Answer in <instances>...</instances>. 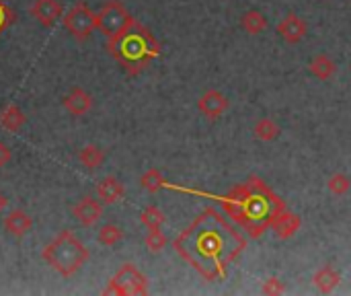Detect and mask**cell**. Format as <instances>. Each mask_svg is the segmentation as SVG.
<instances>
[{
    "label": "cell",
    "instance_id": "22",
    "mask_svg": "<svg viewBox=\"0 0 351 296\" xmlns=\"http://www.w3.org/2000/svg\"><path fill=\"white\" fill-rule=\"evenodd\" d=\"M167 216L165 212L158 208V206H146L140 214V223L148 229V231H154V229H162Z\"/></svg>",
    "mask_w": 351,
    "mask_h": 296
},
{
    "label": "cell",
    "instance_id": "16",
    "mask_svg": "<svg viewBox=\"0 0 351 296\" xmlns=\"http://www.w3.org/2000/svg\"><path fill=\"white\" fill-rule=\"evenodd\" d=\"M311 72H313V76L315 78H319V80H331L335 74H337V64H335V60L331 58V56H327V54H317L313 60H311Z\"/></svg>",
    "mask_w": 351,
    "mask_h": 296
},
{
    "label": "cell",
    "instance_id": "9",
    "mask_svg": "<svg viewBox=\"0 0 351 296\" xmlns=\"http://www.w3.org/2000/svg\"><path fill=\"white\" fill-rule=\"evenodd\" d=\"M230 107V101L224 93L216 91V89H210L206 91L199 101H197V109L204 117L208 119H218L220 115H224Z\"/></svg>",
    "mask_w": 351,
    "mask_h": 296
},
{
    "label": "cell",
    "instance_id": "2",
    "mask_svg": "<svg viewBox=\"0 0 351 296\" xmlns=\"http://www.w3.org/2000/svg\"><path fill=\"white\" fill-rule=\"evenodd\" d=\"M218 202L253 239H259L267 229H274L278 218L288 210L284 200L257 175L234 185L228 194L218 198Z\"/></svg>",
    "mask_w": 351,
    "mask_h": 296
},
{
    "label": "cell",
    "instance_id": "10",
    "mask_svg": "<svg viewBox=\"0 0 351 296\" xmlns=\"http://www.w3.org/2000/svg\"><path fill=\"white\" fill-rule=\"evenodd\" d=\"M72 216L76 218V223H80L82 227H93L101 220L103 216V206L90 198V196H84L82 200H78L72 208Z\"/></svg>",
    "mask_w": 351,
    "mask_h": 296
},
{
    "label": "cell",
    "instance_id": "3",
    "mask_svg": "<svg viewBox=\"0 0 351 296\" xmlns=\"http://www.w3.org/2000/svg\"><path fill=\"white\" fill-rule=\"evenodd\" d=\"M107 52L130 76H136L160 56V43L146 25L132 16L123 29L107 37Z\"/></svg>",
    "mask_w": 351,
    "mask_h": 296
},
{
    "label": "cell",
    "instance_id": "11",
    "mask_svg": "<svg viewBox=\"0 0 351 296\" xmlns=\"http://www.w3.org/2000/svg\"><path fill=\"white\" fill-rule=\"evenodd\" d=\"M64 109L70 113V115H74V117H82V115H86L90 109H93V97L84 91V89H80V87H74L66 97H64Z\"/></svg>",
    "mask_w": 351,
    "mask_h": 296
},
{
    "label": "cell",
    "instance_id": "5",
    "mask_svg": "<svg viewBox=\"0 0 351 296\" xmlns=\"http://www.w3.org/2000/svg\"><path fill=\"white\" fill-rule=\"evenodd\" d=\"M103 295L115 296H142L148 295V278L134 266V264H123L119 272L109 280L107 288Z\"/></svg>",
    "mask_w": 351,
    "mask_h": 296
},
{
    "label": "cell",
    "instance_id": "23",
    "mask_svg": "<svg viewBox=\"0 0 351 296\" xmlns=\"http://www.w3.org/2000/svg\"><path fill=\"white\" fill-rule=\"evenodd\" d=\"M167 179L162 177V173L158 171V169H148L142 177H140V185L146 190V192H150V194H156L158 190H162V187H167Z\"/></svg>",
    "mask_w": 351,
    "mask_h": 296
},
{
    "label": "cell",
    "instance_id": "26",
    "mask_svg": "<svg viewBox=\"0 0 351 296\" xmlns=\"http://www.w3.org/2000/svg\"><path fill=\"white\" fill-rule=\"evenodd\" d=\"M167 237L160 233V229H154V231H148L146 239H144V245L150 253H160L165 247H167Z\"/></svg>",
    "mask_w": 351,
    "mask_h": 296
},
{
    "label": "cell",
    "instance_id": "1",
    "mask_svg": "<svg viewBox=\"0 0 351 296\" xmlns=\"http://www.w3.org/2000/svg\"><path fill=\"white\" fill-rule=\"evenodd\" d=\"M173 247L204 280L218 282L226 278L228 268L243 253L247 241L218 210L206 208L175 239Z\"/></svg>",
    "mask_w": 351,
    "mask_h": 296
},
{
    "label": "cell",
    "instance_id": "25",
    "mask_svg": "<svg viewBox=\"0 0 351 296\" xmlns=\"http://www.w3.org/2000/svg\"><path fill=\"white\" fill-rule=\"evenodd\" d=\"M327 187H329V192L333 196H346L351 190V179L346 173H335V175L329 177Z\"/></svg>",
    "mask_w": 351,
    "mask_h": 296
},
{
    "label": "cell",
    "instance_id": "29",
    "mask_svg": "<svg viewBox=\"0 0 351 296\" xmlns=\"http://www.w3.org/2000/svg\"><path fill=\"white\" fill-rule=\"evenodd\" d=\"M10 159H12V152H10V148H8L4 142H0V167L8 165V163H10Z\"/></svg>",
    "mask_w": 351,
    "mask_h": 296
},
{
    "label": "cell",
    "instance_id": "12",
    "mask_svg": "<svg viewBox=\"0 0 351 296\" xmlns=\"http://www.w3.org/2000/svg\"><path fill=\"white\" fill-rule=\"evenodd\" d=\"M43 27L56 25V21L62 16V6L58 0H35L29 10Z\"/></svg>",
    "mask_w": 351,
    "mask_h": 296
},
{
    "label": "cell",
    "instance_id": "17",
    "mask_svg": "<svg viewBox=\"0 0 351 296\" xmlns=\"http://www.w3.org/2000/svg\"><path fill=\"white\" fill-rule=\"evenodd\" d=\"M300 227H302L300 216L294 214V212H290V210H286V212L278 218V223L274 225V231L278 233V237H280L282 241H288V239H292V237L300 231Z\"/></svg>",
    "mask_w": 351,
    "mask_h": 296
},
{
    "label": "cell",
    "instance_id": "28",
    "mask_svg": "<svg viewBox=\"0 0 351 296\" xmlns=\"http://www.w3.org/2000/svg\"><path fill=\"white\" fill-rule=\"evenodd\" d=\"M16 21V14H14V10L4 2V0H0V35L12 25Z\"/></svg>",
    "mask_w": 351,
    "mask_h": 296
},
{
    "label": "cell",
    "instance_id": "21",
    "mask_svg": "<svg viewBox=\"0 0 351 296\" xmlns=\"http://www.w3.org/2000/svg\"><path fill=\"white\" fill-rule=\"evenodd\" d=\"M78 161L82 163L84 169L95 171V169H99V167L105 163V152H103L99 146H95V144H86L84 148H80Z\"/></svg>",
    "mask_w": 351,
    "mask_h": 296
},
{
    "label": "cell",
    "instance_id": "19",
    "mask_svg": "<svg viewBox=\"0 0 351 296\" xmlns=\"http://www.w3.org/2000/svg\"><path fill=\"white\" fill-rule=\"evenodd\" d=\"M241 27L249 35H259V33H263L267 29V16L261 10H257V8L247 10L243 14V19H241Z\"/></svg>",
    "mask_w": 351,
    "mask_h": 296
},
{
    "label": "cell",
    "instance_id": "18",
    "mask_svg": "<svg viewBox=\"0 0 351 296\" xmlns=\"http://www.w3.org/2000/svg\"><path fill=\"white\" fill-rule=\"evenodd\" d=\"M27 117L21 111V107L16 103H8L0 109V126L8 132H19L25 126Z\"/></svg>",
    "mask_w": 351,
    "mask_h": 296
},
{
    "label": "cell",
    "instance_id": "13",
    "mask_svg": "<svg viewBox=\"0 0 351 296\" xmlns=\"http://www.w3.org/2000/svg\"><path fill=\"white\" fill-rule=\"evenodd\" d=\"M31 229H33V220H31V216H29L25 210H21V208L10 210V212L4 216V231H6L8 235L16 237V239L25 237Z\"/></svg>",
    "mask_w": 351,
    "mask_h": 296
},
{
    "label": "cell",
    "instance_id": "20",
    "mask_svg": "<svg viewBox=\"0 0 351 296\" xmlns=\"http://www.w3.org/2000/svg\"><path fill=\"white\" fill-rule=\"evenodd\" d=\"M253 134H255V138H259V140H263V142H271V140H276V138L282 134V128H280V124H278L276 119H271V117H261V119L255 122Z\"/></svg>",
    "mask_w": 351,
    "mask_h": 296
},
{
    "label": "cell",
    "instance_id": "14",
    "mask_svg": "<svg viewBox=\"0 0 351 296\" xmlns=\"http://www.w3.org/2000/svg\"><path fill=\"white\" fill-rule=\"evenodd\" d=\"M97 196L103 204H117L125 196V187L117 177L109 175L97 183Z\"/></svg>",
    "mask_w": 351,
    "mask_h": 296
},
{
    "label": "cell",
    "instance_id": "4",
    "mask_svg": "<svg viewBox=\"0 0 351 296\" xmlns=\"http://www.w3.org/2000/svg\"><path fill=\"white\" fill-rule=\"evenodd\" d=\"M88 249L72 231H62L41 251V260L64 278H72L88 262Z\"/></svg>",
    "mask_w": 351,
    "mask_h": 296
},
{
    "label": "cell",
    "instance_id": "7",
    "mask_svg": "<svg viewBox=\"0 0 351 296\" xmlns=\"http://www.w3.org/2000/svg\"><path fill=\"white\" fill-rule=\"evenodd\" d=\"M99 14V31H103L107 37L115 35L119 29L128 25L132 14L125 10V6L119 0H109L103 4V8L97 12Z\"/></svg>",
    "mask_w": 351,
    "mask_h": 296
},
{
    "label": "cell",
    "instance_id": "30",
    "mask_svg": "<svg viewBox=\"0 0 351 296\" xmlns=\"http://www.w3.org/2000/svg\"><path fill=\"white\" fill-rule=\"evenodd\" d=\"M6 206H8V200H6V196H4V194H0V214L6 210Z\"/></svg>",
    "mask_w": 351,
    "mask_h": 296
},
{
    "label": "cell",
    "instance_id": "27",
    "mask_svg": "<svg viewBox=\"0 0 351 296\" xmlns=\"http://www.w3.org/2000/svg\"><path fill=\"white\" fill-rule=\"evenodd\" d=\"M286 293V284L278 278V276H271V278H267L265 282H263V286H261V295L265 296H280Z\"/></svg>",
    "mask_w": 351,
    "mask_h": 296
},
{
    "label": "cell",
    "instance_id": "15",
    "mask_svg": "<svg viewBox=\"0 0 351 296\" xmlns=\"http://www.w3.org/2000/svg\"><path fill=\"white\" fill-rule=\"evenodd\" d=\"M313 282H315V286H317V291H319V293H323V295H331V293L339 286L341 276H339V272H337L333 266L325 264L321 270H317V272H315Z\"/></svg>",
    "mask_w": 351,
    "mask_h": 296
},
{
    "label": "cell",
    "instance_id": "24",
    "mask_svg": "<svg viewBox=\"0 0 351 296\" xmlns=\"http://www.w3.org/2000/svg\"><path fill=\"white\" fill-rule=\"evenodd\" d=\"M97 239H99V243L105 245V247H115V245L123 239V231H121V227H117V225H103V227L99 229V233H97Z\"/></svg>",
    "mask_w": 351,
    "mask_h": 296
},
{
    "label": "cell",
    "instance_id": "8",
    "mask_svg": "<svg viewBox=\"0 0 351 296\" xmlns=\"http://www.w3.org/2000/svg\"><path fill=\"white\" fill-rule=\"evenodd\" d=\"M306 33H308V25H306V21H304L300 14H296V12L284 14L282 21L278 23V35H280L286 43H290V45L300 43V41L306 37Z\"/></svg>",
    "mask_w": 351,
    "mask_h": 296
},
{
    "label": "cell",
    "instance_id": "6",
    "mask_svg": "<svg viewBox=\"0 0 351 296\" xmlns=\"http://www.w3.org/2000/svg\"><path fill=\"white\" fill-rule=\"evenodd\" d=\"M64 27L80 41L88 39L95 29H99V14L90 10L86 2H76L66 14H64Z\"/></svg>",
    "mask_w": 351,
    "mask_h": 296
}]
</instances>
